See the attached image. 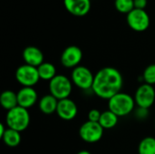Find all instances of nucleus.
Masks as SVG:
<instances>
[{"instance_id": "6ab92c4d", "label": "nucleus", "mask_w": 155, "mask_h": 154, "mask_svg": "<svg viewBox=\"0 0 155 154\" xmlns=\"http://www.w3.org/2000/svg\"><path fill=\"white\" fill-rule=\"evenodd\" d=\"M38 74L40 76V79L45 80V81H51L54 77H55L56 74V68L55 66L51 63L44 62L41 65L37 67Z\"/></svg>"}, {"instance_id": "9b49d317", "label": "nucleus", "mask_w": 155, "mask_h": 154, "mask_svg": "<svg viewBox=\"0 0 155 154\" xmlns=\"http://www.w3.org/2000/svg\"><path fill=\"white\" fill-rule=\"evenodd\" d=\"M77 113H78L77 105L70 98L58 101L56 113L62 120L64 121L74 120L76 117Z\"/></svg>"}, {"instance_id": "4468645a", "label": "nucleus", "mask_w": 155, "mask_h": 154, "mask_svg": "<svg viewBox=\"0 0 155 154\" xmlns=\"http://www.w3.org/2000/svg\"><path fill=\"white\" fill-rule=\"evenodd\" d=\"M23 59L26 64L34 67H38L44 63V54L36 46H27L24 49L22 54Z\"/></svg>"}, {"instance_id": "412c9836", "label": "nucleus", "mask_w": 155, "mask_h": 154, "mask_svg": "<svg viewBox=\"0 0 155 154\" xmlns=\"http://www.w3.org/2000/svg\"><path fill=\"white\" fill-rule=\"evenodd\" d=\"M114 6L118 12L128 15L134 9V0H114Z\"/></svg>"}, {"instance_id": "a211bd4d", "label": "nucleus", "mask_w": 155, "mask_h": 154, "mask_svg": "<svg viewBox=\"0 0 155 154\" xmlns=\"http://www.w3.org/2000/svg\"><path fill=\"white\" fill-rule=\"evenodd\" d=\"M118 118L115 113L108 110L102 113L98 123L104 129H113L118 123Z\"/></svg>"}, {"instance_id": "dca6fc26", "label": "nucleus", "mask_w": 155, "mask_h": 154, "mask_svg": "<svg viewBox=\"0 0 155 154\" xmlns=\"http://www.w3.org/2000/svg\"><path fill=\"white\" fill-rule=\"evenodd\" d=\"M0 104L4 109L7 111H10L18 106L17 93L11 90L4 91L0 95Z\"/></svg>"}, {"instance_id": "1a4fd4ad", "label": "nucleus", "mask_w": 155, "mask_h": 154, "mask_svg": "<svg viewBox=\"0 0 155 154\" xmlns=\"http://www.w3.org/2000/svg\"><path fill=\"white\" fill-rule=\"evenodd\" d=\"M135 104L139 108L148 110L155 101V90L153 85L143 84L138 87L134 94Z\"/></svg>"}, {"instance_id": "b1692460", "label": "nucleus", "mask_w": 155, "mask_h": 154, "mask_svg": "<svg viewBox=\"0 0 155 154\" xmlns=\"http://www.w3.org/2000/svg\"><path fill=\"white\" fill-rule=\"evenodd\" d=\"M134 8L144 10L147 5V0H134Z\"/></svg>"}, {"instance_id": "4be33fe9", "label": "nucleus", "mask_w": 155, "mask_h": 154, "mask_svg": "<svg viewBox=\"0 0 155 154\" xmlns=\"http://www.w3.org/2000/svg\"><path fill=\"white\" fill-rule=\"evenodd\" d=\"M143 79L147 84H155V64L148 65L144 69L143 74Z\"/></svg>"}, {"instance_id": "393cba45", "label": "nucleus", "mask_w": 155, "mask_h": 154, "mask_svg": "<svg viewBox=\"0 0 155 154\" xmlns=\"http://www.w3.org/2000/svg\"><path fill=\"white\" fill-rule=\"evenodd\" d=\"M6 129H7V128L5 127L4 123H0V138H2V136L4 135V133H5V132L6 131Z\"/></svg>"}, {"instance_id": "f3484780", "label": "nucleus", "mask_w": 155, "mask_h": 154, "mask_svg": "<svg viewBox=\"0 0 155 154\" xmlns=\"http://www.w3.org/2000/svg\"><path fill=\"white\" fill-rule=\"evenodd\" d=\"M2 140L6 146L15 148L18 146L21 143V134L19 132L7 127L6 131L2 136Z\"/></svg>"}, {"instance_id": "a878e982", "label": "nucleus", "mask_w": 155, "mask_h": 154, "mask_svg": "<svg viewBox=\"0 0 155 154\" xmlns=\"http://www.w3.org/2000/svg\"><path fill=\"white\" fill-rule=\"evenodd\" d=\"M76 154H92L90 152L88 151H80L79 152H77Z\"/></svg>"}, {"instance_id": "f257e3e1", "label": "nucleus", "mask_w": 155, "mask_h": 154, "mask_svg": "<svg viewBox=\"0 0 155 154\" xmlns=\"http://www.w3.org/2000/svg\"><path fill=\"white\" fill-rule=\"evenodd\" d=\"M123 85L122 74L114 67L106 66L95 74L92 90L99 98L110 100L121 92Z\"/></svg>"}, {"instance_id": "f03ea898", "label": "nucleus", "mask_w": 155, "mask_h": 154, "mask_svg": "<svg viewBox=\"0 0 155 154\" xmlns=\"http://www.w3.org/2000/svg\"><path fill=\"white\" fill-rule=\"evenodd\" d=\"M135 105L134 98L125 93H119L108 100V108L118 117H124L130 114Z\"/></svg>"}, {"instance_id": "f8f14e48", "label": "nucleus", "mask_w": 155, "mask_h": 154, "mask_svg": "<svg viewBox=\"0 0 155 154\" xmlns=\"http://www.w3.org/2000/svg\"><path fill=\"white\" fill-rule=\"evenodd\" d=\"M65 9L74 16H84L91 9V0H64Z\"/></svg>"}, {"instance_id": "9d476101", "label": "nucleus", "mask_w": 155, "mask_h": 154, "mask_svg": "<svg viewBox=\"0 0 155 154\" xmlns=\"http://www.w3.org/2000/svg\"><path fill=\"white\" fill-rule=\"evenodd\" d=\"M83 59V52L76 45L67 46L61 54V64L65 68H75L79 66Z\"/></svg>"}, {"instance_id": "7ed1b4c3", "label": "nucleus", "mask_w": 155, "mask_h": 154, "mask_svg": "<svg viewBox=\"0 0 155 154\" xmlns=\"http://www.w3.org/2000/svg\"><path fill=\"white\" fill-rule=\"evenodd\" d=\"M5 123L10 129L19 133L24 132L30 124V114L28 110L21 106H16L10 111H7Z\"/></svg>"}, {"instance_id": "aec40b11", "label": "nucleus", "mask_w": 155, "mask_h": 154, "mask_svg": "<svg viewBox=\"0 0 155 154\" xmlns=\"http://www.w3.org/2000/svg\"><path fill=\"white\" fill-rule=\"evenodd\" d=\"M139 154H155V138L145 137L138 146Z\"/></svg>"}, {"instance_id": "5701e85b", "label": "nucleus", "mask_w": 155, "mask_h": 154, "mask_svg": "<svg viewBox=\"0 0 155 154\" xmlns=\"http://www.w3.org/2000/svg\"><path fill=\"white\" fill-rule=\"evenodd\" d=\"M101 114H102V113L99 110H97V109H92L88 113V121L98 123L99 120H100Z\"/></svg>"}, {"instance_id": "423d86ee", "label": "nucleus", "mask_w": 155, "mask_h": 154, "mask_svg": "<svg viewBox=\"0 0 155 154\" xmlns=\"http://www.w3.org/2000/svg\"><path fill=\"white\" fill-rule=\"evenodd\" d=\"M72 82L75 86L80 88L81 90H89L92 89L94 75L91 72L90 69H88L85 66L79 65L73 69L72 72Z\"/></svg>"}, {"instance_id": "20e7f679", "label": "nucleus", "mask_w": 155, "mask_h": 154, "mask_svg": "<svg viewBox=\"0 0 155 154\" xmlns=\"http://www.w3.org/2000/svg\"><path fill=\"white\" fill-rule=\"evenodd\" d=\"M72 81L63 74H57L49 82L50 94L55 97L58 101L69 98L72 93Z\"/></svg>"}, {"instance_id": "39448f33", "label": "nucleus", "mask_w": 155, "mask_h": 154, "mask_svg": "<svg viewBox=\"0 0 155 154\" xmlns=\"http://www.w3.org/2000/svg\"><path fill=\"white\" fill-rule=\"evenodd\" d=\"M15 79L23 87H34L40 80L37 67L22 64L15 71Z\"/></svg>"}, {"instance_id": "2eb2a0df", "label": "nucleus", "mask_w": 155, "mask_h": 154, "mask_svg": "<svg viewBox=\"0 0 155 154\" xmlns=\"http://www.w3.org/2000/svg\"><path fill=\"white\" fill-rule=\"evenodd\" d=\"M58 100L52 94H46L41 98L39 102V109L45 114H52L56 113Z\"/></svg>"}, {"instance_id": "6e6552de", "label": "nucleus", "mask_w": 155, "mask_h": 154, "mask_svg": "<svg viewBox=\"0 0 155 154\" xmlns=\"http://www.w3.org/2000/svg\"><path fill=\"white\" fill-rule=\"evenodd\" d=\"M126 21L130 28L135 32H143L150 26V16L143 9L134 8L127 15Z\"/></svg>"}, {"instance_id": "ddd939ff", "label": "nucleus", "mask_w": 155, "mask_h": 154, "mask_svg": "<svg viewBox=\"0 0 155 154\" xmlns=\"http://www.w3.org/2000/svg\"><path fill=\"white\" fill-rule=\"evenodd\" d=\"M38 94L34 87H22L17 93L18 106L29 109L37 102Z\"/></svg>"}, {"instance_id": "0eeeda50", "label": "nucleus", "mask_w": 155, "mask_h": 154, "mask_svg": "<svg viewBox=\"0 0 155 154\" xmlns=\"http://www.w3.org/2000/svg\"><path fill=\"white\" fill-rule=\"evenodd\" d=\"M104 128L99 123L87 121L84 123L79 129V135L81 139L88 143H94L99 142L104 135Z\"/></svg>"}]
</instances>
